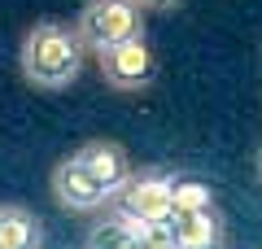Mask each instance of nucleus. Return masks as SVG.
I'll return each instance as SVG.
<instances>
[{
	"instance_id": "f257e3e1",
	"label": "nucleus",
	"mask_w": 262,
	"mask_h": 249,
	"mask_svg": "<svg viewBox=\"0 0 262 249\" xmlns=\"http://www.w3.org/2000/svg\"><path fill=\"white\" fill-rule=\"evenodd\" d=\"M83 70V39L66 22H35L22 39V74L35 88H66Z\"/></svg>"
},
{
	"instance_id": "f03ea898",
	"label": "nucleus",
	"mask_w": 262,
	"mask_h": 249,
	"mask_svg": "<svg viewBox=\"0 0 262 249\" xmlns=\"http://www.w3.org/2000/svg\"><path fill=\"white\" fill-rule=\"evenodd\" d=\"M83 48L105 53L131 35H144V5L140 0H88L75 22Z\"/></svg>"
},
{
	"instance_id": "7ed1b4c3",
	"label": "nucleus",
	"mask_w": 262,
	"mask_h": 249,
	"mask_svg": "<svg viewBox=\"0 0 262 249\" xmlns=\"http://www.w3.org/2000/svg\"><path fill=\"white\" fill-rule=\"evenodd\" d=\"M101 57V74L110 88H118V92H140V88H149L153 74H158V53H153V44L144 35H131L122 39V44L105 48Z\"/></svg>"
},
{
	"instance_id": "20e7f679",
	"label": "nucleus",
	"mask_w": 262,
	"mask_h": 249,
	"mask_svg": "<svg viewBox=\"0 0 262 249\" xmlns=\"http://www.w3.org/2000/svg\"><path fill=\"white\" fill-rule=\"evenodd\" d=\"M114 205H118L122 214H131V219H166V214H175V197H170V175H158V171H149V175H131L127 184L118 188V193L110 197Z\"/></svg>"
},
{
	"instance_id": "39448f33",
	"label": "nucleus",
	"mask_w": 262,
	"mask_h": 249,
	"mask_svg": "<svg viewBox=\"0 0 262 249\" xmlns=\"http://www.w3.org/2000/svg\"><path fill=\"white\" fill-rule=\"evenodd\" d=\"M53 197H57V205H66V210H75V214L110 205V193L101 188V179L88 171V162L79 153L66 157V162L53 171Z\"/></svg>"
},
{
	"instance_id": "423d86ee",
	"label": "nucleus",
	"mask_w": 262,
	"mask_h": 249,
	"mask_svg": "<svg viewBox=\"0 0 262 249\" xmlns=\"http://www.w3.org/2000/svg\"><path fill=\"white\" fill-rule=\"evenodd\" d=\"M79 157L88 162V171H92L96 179H101V188L105 193H118L122 184H127L131 175H136V166H131V157H127V149L122 144H114V140H88L83 149H79Z\"/></svg>"
},
{
	"instance_id": "0eeeda50",
	"label": "nucleus",
	"mask_w": 262,
	"mask_h": 249,
	"mask_svg": "<svg viewBox=\"0 0 262 249\" xmlns=\"http://www.w3.org/2000/svg\"><path fill=\"white\" fill-rule=\"evenodd\" d=\"M175 240H179V249L223 245V219L214 214V205H206V210H179L175 214Z\"/></svg>"
},
{
	"instance_id": "6e6552de",
	"label": "nucleus",
	"mask_w": 262,
	"mask_h": 249,
	"mask_svg": "<svg viewBox=\"0 0 262 249\" xmlns=\"http://www.w3.org/2000/svg\"><path fill=\"white\" fill-rule=\"evenodd\" d=\"M44 223L27 205H0V249H39Z\"/></svg>"
},
{
	"instance_id": "1a4fd4ad",
	"label": "nucleus",
	"mask_w": 262,
	"mask_h": 249,
	"mask_svg": "<svg viewBox=\"0 0 262 249\" xmlns=\"http://www.w3.org/2000/svg\"><path fill=\"white\" fill-rule=\"evenodd\" d=\"M88 245L101 249V245H122V249H140L144 245V219H131V214H122L118 205H114V214L105 223H96L92 232H88Z\"/></svg>"
},
{
	"instance_id": "9d476101",
	"label": "nucleus",
	"mask_w": 262,
	"mask_h": 249,
	"mask_svg": "<svg viewBox=\"0 0 262 249\" xmlns=\"http://www.w3.org/2000/svg\"><path fill=\"white\" fill-rule=\"evenodd\" d=\"M170 197H175V214L214 205V188L206 179H196V175H170Z\"/></svg>"
},
{
	"instance_id": "9b49d317",
	"label": "nucleus",
	"mask_w": 262,
	"mask_h": 249,
	"mask_svg": "<svg viewBox=\"0 0 262 249\" xmlns=\"http://www.w3.org/2000/svg\"><path fill=\"white\" fill-rule=\"evenodd\" d=\"M144 9H166V5H179V0H140Z\"/></svg>"
},
{
	"instance_id": "f8f14e48",
	"label": "nucleus",
	"mask_w": 262,
	"mask_h": 249,
	"mask_svg": "<svg viewBox=\"0 0 262 249\" xmlns=\"http://www.w3.org/2000/svg\"><path fill=\"white\" fill-rule=\"evenodd\" d=\"M253 166H258V175H262V149H258V157H253Z\"/></svg>"
}]
</instances>
